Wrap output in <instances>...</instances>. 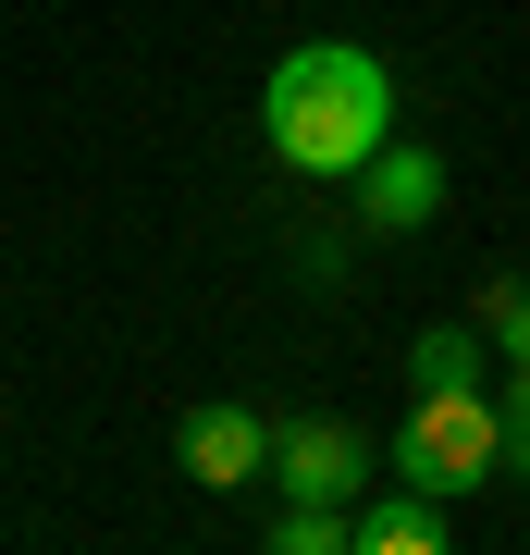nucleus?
Returning a JSON list of instances; mask_svg holds the SVG:
<instances>
[{"label": "nucleus", "mask_w": 530, "mask_h": 555, "mask_svg": "<svg viewBox=\"0 0 530 555\" xmlns=\"http://www.w3.org/2000/svg\"><path fill=\"white\" fill-rule=\"evenodd\" d=\"M259 137H272L296 173H358L395 137V75L358 38H309L259 75Z\"/></svg>", "instance_id": "f257e3e1"}, {"label": "nucleus", "mask_w": 530, "mask_h": 555, "mask_svg": "<svg viewBox=\"0 0 530 555\" xmlns=\"http://www.w3.org/2000/svg\"><path fill=\"white\" fill-rule=\"evenodd\" d=\"M506 469V396H481V383H419L408 433H395V481H419V494H481V481Z\"/></svg>", "instance_id": "f03ea898"}, {"label": "nucleus", "mask_w": 530, "mask_h": 555, "mask_svg": "<svg viewBox=\"0 0 530 555\" xmlns=\"http://www.w3.org/2000/svg\"><path fill=\"white\" fill-rule=\"evenodd\" d=\"M185 481H210V494H235V481H272V420H247V408H185Z\"/></svg>", "instance_id": "7ed1b4c3"}, {"label": "nucleus", "mask_w": 530, "mask_h": 555, "mask_svg": "<svg viewBox=\"0 0 530 555\" xmlns=\"http://www.w3.org/2000/svg\"><path fill=\"white\" fill-rule=\"evenodd\" d=\"M272 481H284V494H321V506H346L358 481H371V444H358L346 420H296V433H272Z\"/></svg>", "instance_id": "20e7f679"}, {"label": "nucleus", "mask_w": 530, "mask_h": 555, "mask_svg": "<svg viewBox=\"0 0 530 555\" xmlns=\"http://www.w3.org/2000/svg\"><path fill=\"white\" fill-rule=\"evenodd\" d=\"M358 210H371L383 235H419V222L444 210V160L432 149H371L358 160Z\"/></svg>", "instance_id": "39448f33"}, {"label": "nucleus", "mask_w": 530, "mask_h": 555, "mask_svg": "<svg viewBox=\"0 0 530 555\" xmlns=\"http://www.w3.org/2000/svg\"><path fill=\"white\" fill-rule=\"evenodd\" d=\"M358 555H444V494H395V506H358Z\"/></svg>", "instance_id": "423d86ee"}, {"label": "nucleus", "mask_w": 530, "mask_h": 555, "mask_svg": "<svg viewBox=\"0 0 530 555\" xmlns=\"http://www.w3.org/2000/svg\"><path fill=\"white\" fill-rule=\"evenodd\" d=\"M408 371H419V383H481V334H469V321H432Z\"/></svg>", "instance_id": "0eeeda50"}, {"label": "nucleus", "mask_w": 530, "mask_h": 555, "mask_svg": "<svg viewBox=\"0 0 530 555\" xmlns=\"http://www.w3.org/2000/svg\"><path fill=\"white\" fill-rule=\"evenodd\" d=\"M481 334L506 346V371H530V284H493V297H481Z\"/></svg>", "instance_id": "6e6552de"}, {"label": "nucleus", "mask_w": 530, "mask_h": 555, "mask_svg": "<svg viewBox=\"0 0 530 555\" xmlns=\"http://www.w3.org/2000/svg\"><path fill=\"white\" fill-rule=\"evenodd\" d=\"M506 469H530V371H506Z\"/></svg>", "instance_id": "1a4fd4ad"}]
</instances>
